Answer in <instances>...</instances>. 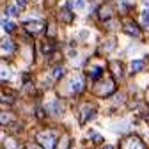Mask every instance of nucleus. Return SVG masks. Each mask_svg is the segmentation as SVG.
Instances as JSON below:
<instances>
[{
    "label": "nucleus",
    "mask_w": 149,
    "mask_h": 149,
    "mask_svg": "<svg viewBox=\"0 0 149 149\" xmlns=\"http://www.w3.org/2000/svg\"><path fill=\"white\" fill-rule=\"evenodd\" d=\"M37 142H39L45 149H53L55 147V135L53 132H43L37 135Z\"/></svg>",
    "instance_id": "obj_1"
},
{
    "label": "nucleus",
    "mask_w": 149,
    "mask_h": 149,
    "mask_svg": "<svg viewBox=\"0 0 149 149\" xmlns=\"http://www.w3.org/2000/svg\"><path fill=\"white\" fill-rule=\"evenodd\" d=\"M123 149H144V144L137 137H130L123 142Z\"/></svg>",
    "instance_id": "obj_2"
},
{
    "label": "nucleus",
    "mask_w": 149,
    "mask_h": 149,
    "mask_svg": "<svg viewBox=\"0 0 149 149\" xmlns=\"http://www.w3.org/2000/svg\"><path fill=\"white\" fill-rule=\"evenodd\" d=\"M82 89H84V78L78 74V77H74V78L71 80V91H73V92H78V91H82Z\"/></svg>",
    "instance_id": "obj_3"
},
{
    "label": "nucleus",
    "mask_w": 149,
    "mask_h": 149,
    "mask_svg": "<svg viewBox=\"0 0 149 149\" xmlns=\"http://www.w3.org/2000/svg\"><path fill=\"white\" fill-rule=\"evenodd\" d=\"M39 29H41V23L39 22H29L25 25V30H29V32H37Z\"/></svg>",
    "instance_id": "obj_4"
},
{
    "label": "nucleus",
    "mask_w": 149,
    "mask_h": 149,
    "mask_svg": "<svg viewBox=\"0 0 149 149\" xmlns=\"http://www.w3.org/2000/svg\"><path fill=\"white\" fill-rule=\"evenodd\" d=\"M9 121H13V116L7 114V112H0V123H2V124H7Z\"/></svg>",
    "instance_id": "obj_5"
},
{
    "label": "nucleus",
    "mask_w": 149,
    "mask_h": 149,
    "mask_svg": "<svg viewBox=\"0 0 149 149\" xmlns=\"http://www.w3.org/2000/svg\"><path fill=\"white\" fill-rule=\"evenodd\" d=\"M9 74H11L9 68H7V66H4V64H0V78H7Z\"/></svg>",
    "instance_id": "obj_6"
},
{
    "label": "nucleus",
    "mask_w": 149,
    "mask_h": 149,
    "mask_svg": "<svg viewBox=\"0 0 149 149\" xmlns=\"http://www.w3.org/2000/svg\"><path fill=\"white\" fill-rule=\"evenodd\" d=\"M2 48L7 50V52H13V50H14V45H13L11 39H4V41H2Z\"/></svg>",
    "instance_id": "obj_7"
},
{
    "label": "nucleus",
    "mask_w": 149,
    "mask_h": 149,
    "mask_svg": "<svg viewBox=\"0 0 149 149\" xmlns=\"http://www.w3.org/2000/svg\"><path fill=\"white\" fill-rule=\"evenodd\" d=\"M144 69V62L142 61H133L132 62V71H142Z\"/></svg>",
    "instance_id": "obj_8"
},
{
    "label": "nucleus",
    "mask_w": 149,
    "mask_h": 149,
    "mask_svg": "<svg viewBox=\"0 0 149 149\" xmlns=\"http://www.w3.org/2000/svg\"><path fill=\"white\" fill-rule=\"evenodd\" d=\"M124 30H126L128 34H132V36H137V34H139V29H137V27H133V25H130V23H126V25H124Z\"/></svg>",
    "instance_id": "obj_9"
},
{
    "label": "nucleus",
    "mask_w": 149,
    "mask_h": 149,
    "mask_svg": "<svg viewBox=\"0 0 149 149\" xmlns=\"http://www.w3.org/2000/svg\"><path fill=\"white\" fill-rule=\"evenodd\" d=\"M64 74V68L62 66H55V69H53V78H61Z\"/></svg>",
    "instance_id": "obj_10"
},
{
    "label": "nucleus",
    "mask_w": 149,
    "mask_h": 149,
    "mask_svg": "<svg viewBox=\"0 0 149 149\" xmlns=\"http://www.w3.org/2000/svg\"><path fill=\"white\" fill-rule=\"evenodd\" d=\"M142 25H146V27L149 25V11H147V9L142 13Z\"/></svg>",
    "instance_id": "obj_11"
},
{
    "label": "nucleus",
    "mask_w": 149,
    "mask_h": 149,
    "mask_svg": "<svg viewBox=\"0 0 149 149\" xmlns=\"http://www.w3.org/2000/svg\"><path fill=\"white\" fill-rule=\"evenodd\" d=\"M6 14H11V16H16V14H18V9H16L14 6H9V7L6 9Z\"/></svg>",
    "instance_id": "obj_12"
},
{
    "label": "nucleus",
    "mask_w": 149,
    "mask_h": 149,
    "mask_svg": "<svg viewBox=\"0 0 149 149\" xmlns=\"http://www.w3.org/2000/svg\"><path fill=\"white\" fill-rule=\"evenodd\" d=\"M68 147H69V137H64L61 140V147L59 149H68Z\"/></svg>",
    "instance_id": "obj_13"
},
{
    "label": "nucleus",
    "mask_w": 149,
    "mask_h": 149,
    "mask_svg": "<svg viewBox=\"0 0 149 149\" xmlns=\"http://www.w3.org/2000/svg\"><path fill=\"white\" fill-rule=\"evenodd\" d=\"M0 23H2V29H6V30H13V23H11V22H7V20H2Z\"/></svg>",
    "instance_id": "obj_14"
},
{
    "label": "nucleus",
    "mask_w": 149,
    "mask_h": 149,
    "mask_svg": "<svg viewBox=\"0 0 149 149\" xmlns=\"http://www.w3.org/2000/svg\"><path fill=\"white\" fill-rule=\"evenodd\" d=\"M59 16H61V20H66V22H71V14H69V13H64V11H62V13H61Z\"/></svg>",
    "instance_id": "obj_15"
},
{
    "label": "nucleus",
    "mask_w": 149,
    "mask_h": 149,
    "mask_svg": "<svg viewBox=\"0 0 149 149\" xmlns=\"http://www.w3.org/2000/svg\"><path fill=\"white\" fill-rule=\"evenodd\" d=\"M85 6V2H84V0H77V2H74V7H78V9H82Z\"/></svg>",
    "instance_id": "obj_16"
},
{
    "label": "nucleus",
    "mask_w": 149,
    "mask_h": 149,
    "mask_svg": "<svg viewBox=\"0 0 149 149\" xmlns=\"http://www.w3.org/2000/svg\"><path fill=\"white\" fill-rule=\"evenodd\" d=\"M16 2L20 4V6H25V4H27V0H16Z\"/></svg>",
    "instance_id": "obj_17"
},
{
    "label": "nucleus",
    "mask_w": 149,
    "mask_h": 149,
    "mask_svg": "<svg viewBox=\"0 0 149 149\" xmlns=\"http://www.w3.org/2000/svg\"><path fill=\"white\" fill-rule=\"evenodd\" d=\"M27 149H41V147H39V146H29Z\"/></svg>",
    "instance_id": "obj_18"
},
{
    "label": "nucleus",
    "mask_w": 149,
    "mask_h": 149,
    "mask_svg": "<svg viewBox=\"0 0 149 149\" xmlns=\"http://www.w3.org/2000/svg\"><path fill=\"white\" fill-rule=\"evenodd\" d=\"M105 149H112V147H110V146H107V147H105Z\"/></svg>",
    "instance_id": "obj_19"
}]
</instances>
